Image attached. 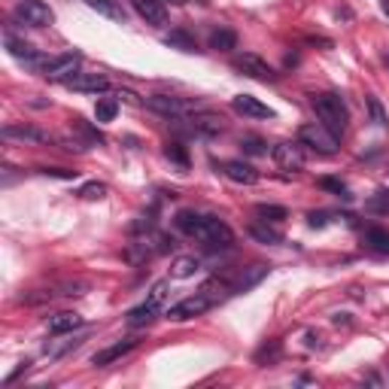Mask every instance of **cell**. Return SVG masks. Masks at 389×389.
Masks as SVG:
<instances>
[{"mask_svg":"<svg viewBox=\"0 0 389 389\" xmlns=\"http://www.w3.org/2000/svg\"><path fill=\"white\" fill-rule=\"evenodd\" d=\"M177 228L182 234L201 240L207 249H228L234 244V232L219 219V216H204V213H194V210H182V213H177Z\"/></svg>","mask_w":389,"mask_h":389,"instance_id":"6da1fadb","label":"cell"},{"mask_svg":"<svg viewBox=\"0 0 389 389\" xmlns=\"http://www.w3.org/2000/svg\"><path fill=\"white\" fill-rule=\"evenodd\" d=\"M313 113L319 125H326V128L341 137L347 131V122H350V113H347V104L341 100V95H331V91H323V95L313 98Z\"/></svg>","mask_w":389,"mask_h":389,"instance_id":"7a4b0ae2","label":"cell"},{"mask_svg":"<svg viewBox=\"0 0 389 389\" xmlns=\"http://www.w3.org/2000/svg\"><path fill=\"white\" fill-rule=\"evenodd\" d=\"M216 301H219V295L210 292L207 286H204L201 292H194V295H189V299H182V301H177L174 307H170L167 319H174V323H186V319H194V316L207 313Z\"/></svg>","mask_w":389,"mask_h":389,"instance_id":"3957f363","label":"cell"},{"mask_svg":"<svg viewBox=\"0 0 389 389\" xmlns=\"http://www.w3.org/2000/svg\"><path fill=\"white\" fill-rule=\"evenodd\" d=\"M299 143L307 146V150H313L316 155H335L338 152V137L331 134L326 125L319 122H311V125H301L299 131Z\"/></svg>","mask_w":389,"mask_h":389,"instance_id":"277c9868","label":"cell"},{"mask_svg":"<svg viewBox=\"0 0 389 389\" xmlns=\"http://www.w3.org/2000/svg\"><path fill=\"white\" fill-rule=\"evenodd\" d=\"M165 299H167V283H155V286H152V292L146 295V301H143V304H137L134 311L128 313V326H131V328H143V326H150L152 319L158 316V311H162Z\"/></svg>","mask_w":389,"mask_h":389,"instance_id":"5b68a950","label":"cell"},{"mask_svg":"<svg viewBox=\"0 0 389 389\" xmlns=\"http://www.w3.org/2000/svg\"><path fill=\"white\" fill-rule=\"evenodd\" d=\"M146 107H150L152 113H158V116L180 119V116L194 113L201 104H198V100H192V98H180V95H150V98H146Z\"/></svg>","mask_w":389,"mask_h":389,"instance_id":"8992f818","label":"cell"},{"mask_svg":"<svg viewBox=\"0 0 389 389\" xmlns=\"http://www.w3.org/2000/svg\"><path fill=\"white\" fill-rule=\"evenodd\" d=\"M16 19L21 25L28 28H49L55 21V13L49 4H43V0H19L16 4Z\"/></svg>","mask_w":389,"mask_h":389,"instance_id":"52a82bcc","label":"cell"},{"mask_svg":"<svg viewBox=\"0 0 389 389\" xmlns=\"http://www.w3.org/2000/svg\"><path fill=\"white\" fill-rule=\"evenodd\" d=\"M91 289L88 280H64L58 286H52V289L46 292H33V295H25L21 301L28 304H40V301H52V299H79V295H85Z\"/></svg>","mask_w":389,"mask_h":389,"instance_id":"ba28073f","label":"cell"},{"mask_svg":"<svg viewBox=\"0 0 389 389\" xmlns=\"http://www.w3.org/2000/svg\"><path fill=\"white\" fill-rule=\"evenodd\" d=\"M234 67L244 76H249V79H259V83H274L277 79V73H274V67L265 61V58H259V55H253V52H244V55H237L234 58Z\"/></svg>","mask_w":389,"mask_h":389,"instance_id":"9c48e42d","label":"cell"},{"mask_svg":"<svg viewBox=\"0 0 389 389\" xmlns=\"http://www.w3.org/2000/svg\"><path fill=\"white\" fill-rule=\"evenodd\" d=\"M76 67H79V55L71 52V55H61V58H46L37 73L46 79H55V83H67L76 73Z\"/></svg>","mask_w":389,"mask_h":389,"instance_id":"30bf717a","label":"cell"},{"mask_svg":"<svg viewBox=\"0 0 389 389\" xmlns=\"http://www.w3.org/2000/svg\"><path fill=\"white\" fill-rule=\"evenodd\" d=\"M268 271H271V265H249V268H244V271H240L234 280H228V295L249 292V289H253V286H259L261 280L268 277Z\"/></svg>","mask_w":389,"mask_h":389,"instance_id":"8fae6325","label":"cell"},{"mask_svg":"<svg viewBox=\"0 0 389 389\" xmlns=\"http://www.w3.org/2000/svg\"><path fill=\"white\" fill-rule=\"evenodd\" d=\"M274 162H277L283 170H301L304 167V150L301 143H292V140H283L274 146Z\"/></svg>","mask_w":389,"mask_h":389,"instance_id":"7c38bea8","label":"cell"},{"mask_svg":"<svg viewBox=\"0 0 389 389\" xmlns=\"http://www.w3.org/2000/svg\"><path fill=\"white\" fill-rule=\"evenodd\" d=\"M131 6H134V13L146 21V25H155V28L167 25V6H165V0H131Z\"/></svg>","mask_w":389,"mask_h":389,"instance_id":"4fadbf2b","label":"cell"},{"mask_svg":"<svg viewBox=\"0 0 389 389\" xmlns=\"http://www.w3.org/2000/svg\"><path fill=\"white\" fill-rule=\"evenodd\" d=\"M232 107H234V113H240V116H247V119H274V110L268 104H261L253 95L232 98Z\"/></svg>","mask_w":389,"mask_h":389,"instance_id":"5bb4252c","label":"cell"},{"mask_svg":"<svg viewBox=\"0 0 389 389\" xmlns=\"http://www.w3.org/2000/svg\"><path fill=\"white\" fill-rule=\"evenodd\" d=\"M6 49H9V55L13 58H19V61H25L28 67H33V71H40L43 67V55L33 49L31 43H25V40H19V37H13V33H6Z\"/></svg>","mask_w":389,"mask_h":389,"instance_id":"9a60e30c","label":"cell"},{"mask_svg":"<svg viewBox=\"0 0 389 389\" xmlns=\"http://www.w3.org/2000/svg\"><path fill=\"white\" fill-rule=\"evenodd\" d=\"M64 85L73 88V91H83V95H100V91L110 88V79L98 76V73H73Z\"/></svg>","mask_w":389,"mask_h":389,"instance_id":"2e32d148","label":"cell"},{"mask_svg":"<svg viewBox=\"0 0 389 389\" xmlns=\"http://www.w3.org/2000/svg\"><path fill=\"white\" fill-rule=\"evenodd\" d=\"M134 347H137V338H125V341H119V344H113V347H107V350L95 353V356H91V365H95V368H107V365H113L116 359H122L125 353H131Z\"/></svg>","mask_w":389,"mask_h":389,"instance_id":"e0dca14e","label":"cell"},{"mask_svg":"<svg viewBox=\"0 0 389 389\" xmlns=\"http://www.w3.org/2000/svg\"><path fill=\"white\" fill-rule=\"evenodd\" d=\"M222 174L232 182H240V186H256L259 182V170L253 165H247V162H225Z\"/></svg>","mask_w":389,"mask_h":389,"instance_id":"ac0fdd59","label":"cell"},{"mask_svg":"<svg viewBox=\"0 0 389 389\" xmlns=\"http://www.w3.org/2000/svg\"><path fill=\"white\" fill-rule=\"evenodd\" d=\"M76 328H83V316L73 313V311H61V313H55L49 316V335H71V331Z\"/></svg>","mask_w":389,"mask_h":389,"instance_id":"d6986e66","label":"cell"},{"mask_svg":"<svg viewBox=\"0 0 389 389\" xmlns=\"http://www.w3.org/2000/svg\"><path fill=\"white\" fill-rule=\"evenodd\" d=\"M4 137L9 140H31V143H49V134L33 128V125H6L4 128Z\"/></svg>","mask_w":389,"mask_h":389,"instance_id":"ffe728a7","label":"cell"},{"mask_svg":"<svg viewBox=\"0 0 389 389\" xmlns=\"http://www.w3.org/2000/svg\"><path fill=\"white\" fill-rule=\"evenodd\" d=\"M83 4L88 9H95L98 16L110 19V21H125V9H122L119 0H83Z\"/></svg>","mask_w":389,"mask_h":389,"instance_id":"44dd1931","label":"cell"},{"mask_svg":"<svg viewBox=\"0 0 389 389\" xmlns=\"http://www.w3.org/2000/svg\"><path fill=\"white\" fill-rule=\"evenodd\" d=\"M249 237L259 240V244H268V247H277V244H283V234L277 232V228H271L265 219L249 225Z\"/></svg>","mask_w":389,"mask_h":389,"instance_id":"7402d4cb","label":"cell"},{"mask_svg":"<svg viewBox=\"0 0 389 389\" xmlns=\"http://www.w3.org/2000/svg\"><path fill=\"white\" fill-rule=\"evenodd\" d=\"M189 131L192 134H201V137H213V134L222 131V119H216V116H194V119H189Z\"/></svg>","mask_w":389,"mask_h":389,"instance_id":"603a6c76","label":"cell"},{"mask_svg":"<svg viewBox=\"0 0 389 389\" xmlns=\"http://www.w3.org/2000/svg\"><path fill=\"white\" fill-rule=\"evenodd\" d=\"M365 247H368L371 253L389 256V232L386 228H368V232H365Z\"/></svg>","mask_w":389,"mask_h":389,"instance_id":"cb8c5ba5","label":"cell"},{"mask_svg":"<svg viewBox=\"0 0 389 389\" xmlns=\"http://www.w3.org/2000/svg\"><path fill=\"white\" fill-rule=\"evenodd\" d=\"M234 46H237V33H234V31L216 28V31L210 33V49H216V52H232Z\"/></svg>","mask_w":389,"mask_h":389,"instance_id":"d4e9b609","label":"cell"},{"mask_svg":"<svg viewBox=\"0 0 389 389\" xmlns=\"http://www.w3.org/2000/svg\"><path fill=\"white\" fill-rule=\"evenodd\" d=\"M201 271V261L194 259V256H182L174 261V268H170V277H177V280H186V277H194V274Z\"/></svg>","mask_w":389,"mask_h":389,"instance_id":"484cf974","label":"cell"},{"mask_svg":"<svg viewBox=\"0 0 389 389\" xmlns=\"http://www.w3.org/2000/svg\"><path fill=\"white\" fill-rule=\"evenodd\" d=\"M79 344H83V338H64L61 344L49 341V344H46V356H49V359H61V356H67L71 350H76Z\"/></svg>","mask_w":389,"mask_h":389,"instance_id":"4316f807","label":"cell"},{"mask_svg":"<svg viewBox=\"0 0 389 389\" xmlns=\"http://www.w3.org/2000/svg\"><path fill=\"white\" fill-rule=\"evenodd\" d=\"M365 210H371L377 216H389V189H377L368 201H365Z\"/></svg>","mask_w":389,"mask_h":389,"instance_id":"83f0119b","label":"cell"},{"mask_svg":"<svg viewBox=\"0 0 389 389\" xmlns=\"http://www.w3.org/2000/svg\"><path fill=\"white\" fill-rule=\"evenodd\" d=\"M116 113H119V100H113V98H100L95 104V119L98 122H113L116 119Z\"/></svg>","mask_w":389,"mask_h":389,"instance_id":"f1b7e54d","label":"cell"},{"mask_svg":"<svg viewBox=\"0 0 389 389\" xmlns=\"http://www.w3.org/2000/svg\"><path fill=\"white\" fill-rule=\"evenodd\" d=\"M256 213H259L265 222H283V219H286V207H277V204H259Z\"/></svg>","mask_w":389,"mask_h":389,"instance_id":"f546056e","label":"cell"},{"mask_svg":"<svg viewBox=\"0 0 389 389\" xmlns=\"http://www.w3.org/2000/svg\"><path fill=\"white\" fill-rule=\"evenodd\" d=\"M155 228V207L150 213L137 216V222H131V234H143V232H152Z\"/></svg>","mask_w":389,"mask_h":389,"instance_id":"4dcf8cb0","label":"cell"},{"mask_svg":"<svg viewBox=\"0 0 389 389\" xmlns=\"http://www.w3.org/2000/svg\"><path fill=\"white\" fill-rule=\"evenodd\" d=\"M165 155L170 158V162H177L180 167H189V155H186V146H182V143H167Z\"/></svg>","mask_w":389,"mask_h":389,"instance_id":"1f68e13d","label":"cell"},{"mask_svg":"<svg viewBox=\"0 0 389 389\" xmlns=\"http://www.w3.org/2000/svg\"><path fill=\"white\" fill-rule=\"evenodd\" d=\"M76 194H79V198H85V201H95V198H104L107 186H104V182H85V186L79 189Z\"/></svg>","mask_w":389,"mask_h":389,"instance_id":"d6a6232c","label":"cell"},{"mask_svg":"<svg viewBox=\"0 0 389 389\" xmlns=\"http://www.w3.org/2000/svg\"><path fill=\"white\" fill-rule=\"evenodd\" d=\"M167 46H180L182 52H194V40L189 37V33H182V31H174L167 37Z\"/></svg>","mask_w":389,"mask_h":389,"instance_id":"836d02e7","label":"cell"},{"mask_svg":"<svg viewBox=\"0 0 389 389\" xmlns=\"http://www.w3.org/2000/svg\"><path fill=\"white\" fill-rule=\"evenodd\" d=\"M319 186L328 189V192H335V194H341V198H350V189L341 180H335V177H323V180H319Z\"/></svg>","mask_w":389,"mask_h":389,"instance_id":"e575fe53","label":"cell"},{"mask_svg":"<svg viewBox=\"0 0 389 389\" xmlns=\"http://www.w3.org/2000/svg\"><path fill=\"white\" fill-rule=\"evenodd\" d=\"M368 110H371L374 125H380V128H386L389 119H386V113H383V107H380V100H377V98H368Z\"/></svg>","mask_w":389,"mask_h":389,"instance_id":"d590c367","label":"cell"},{"mask_svg":"<svg viewBox=\"0 0 389 389\" xmlns=\"http://www.w3.org/2000/svg\"><path fill=\"white\" fill-rule=\"evenodd\" d=\"M240 146H244V152H249V155H268V146L261 143L259 137H247Z\"/></svg>","mask_w":389,"mask_h":389,"instance_id":"8d00e7d4","label":"cell"},{"mask_svg":"<svg viewBox=\"0 0 389 389\" xmlns=\"http://www.w3.org/2000/svg\"><path fill=\"white\" fill-rule=\"evenodd\" d=\"M328 219H331V213H311V216H307L311 228H323V225H328Z\"/></svg>","mask_w":389,"mask_h":389,"instance_id":"74e56055","label":"cell"},{"mask_svg":"<svg viewBox=\"0 0 389 389\" xmlns=\"http://www.w3.org/2000/svg\"><path fill=\"white\" fill-rule=\"evenodd\" d=\"M277 356H280V347L274 344L271 350H268V347H265V350H259V356H256V359H259V362H265V359H277Z\"/></svg>","mask_w":389,"mask_h":389,"instance_id":"f35d334b","label":"cell"},{"mask_svg":"<svg viewBox=\"0 0 389 389\" xmlns=\"http://www.w3.org/2000/svg\"><path fill=\"white\" fill-rule=\"evenodd\" d=\"M383 9H386V16H389V0H383Z\"/></svg>","mask_w":389,"mask_h":389,"instance_id":"ab89813d","label":"cell"}]
</instances>
